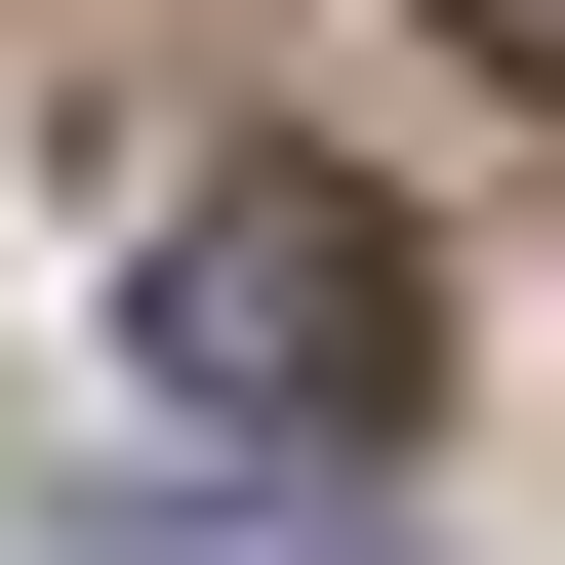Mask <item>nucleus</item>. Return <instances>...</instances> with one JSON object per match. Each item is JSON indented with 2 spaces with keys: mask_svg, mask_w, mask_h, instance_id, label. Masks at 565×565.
<instances>
[{
  "mask_svg": "<svg viewBox=\"0 0 565 565\" xmlns=\"http://www.w3.org/2000/svg\"><path fill=\"white\" fill-rule=\"evenodd\" d=\"M121 404H162V445H243V484H364L404 404H445V243H404L364 162H202L162 282H121Z\"/></svg>",
  "mask_w": 565,
  "mask_h": 565,
  "instance_id": "nucleus-1",
  "label": "nucleus"
},
{
  "mask_svg": "<svg viewBox=\"0 0 565 565\" xmlns=\"http://www.w3.org/2000/svg\"><path fill=\"white\" fill-rule=\"evenodd\" d=\"M484 41H525V82H565V0H484Z\"/></svg>",
  "mask_w": 565,
  "mask_h": 565,
  "instance_id": "nucleus-2",
  "label": "nucleus"
}]
</instances>
